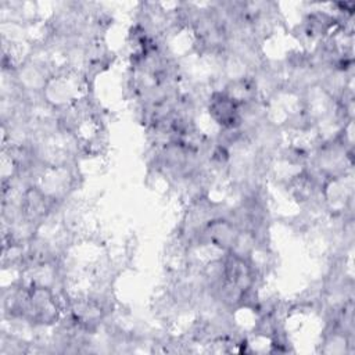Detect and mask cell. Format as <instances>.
Here are the masks:
<instances>
[{
	"mask_svg": "<svg viewBox=\"0 0 355 355\" xmlns=\"http://www.w3.org/2000/svg\"><path fill=\"white\" fill-rule=\"evenodd\" d=\"M239 105L240 103L229 93H215L209 101V114L225 129H234L241 121Z\"/></svg>",
	"mask_w": 355,
	"mask_h": 355,
	"instance_id": "1",
	"label": "cell"
}]
</instances>
